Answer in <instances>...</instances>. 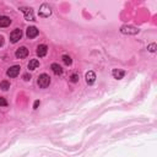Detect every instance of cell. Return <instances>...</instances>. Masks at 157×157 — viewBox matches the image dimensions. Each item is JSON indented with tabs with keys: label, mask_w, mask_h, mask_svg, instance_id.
<instances>
[{
	"label": "cell",
	"mask_w": 157,
	"mask_h": 157,
	"mask_svg": "<svg viewBox=\"0 0 157 157\" xmlns=\"http://www.w3.org/2000/svg\"><path fill=\"white\" fill-rule=\"evenodd\" d=\"M47 52H48V47L46 46V44H39L38 47H37V55L38 56H44L46 54H47Z\"/></svg>",
	"instance_id": "30bf717a"
},
{
	"label": "cell",
	"mask_w": 157,
	"mask_h": 157,
	"mask_svg": "<svg viewBox=\"0 0 157 157\" xmlns=\"http://www.w3.org/2000/svg\"><path fill=\"white\" fill-rule=\"evenodd\" d=\"M120 32L124 35H136L139 33V29L134 26H123L120 28Z\"/></svg>",
	"instance_id": "3957f363"
},
{
	"label": "cell",
	"mask_w": 157,
	"mask_h": 157,
	"mask_svg": "<svg viewBox=\"0 0 157 157\" xmlns=\"http://www.w3.org/2000/svg\"><path fill=\"white\" fill-rule=\"evenodd\" d=\"M21 37H22V31L20 28H16V29L12 31L11 35H10V41H11V43H16V42H19L21 39Z\"/></svg>",
	"instance_id": "277c9868"
},
{
	"label": "cell",
	"mask_w": 157,
	"mask_h": 157,
	"mask_svg": "<svg viewBox=\"0 0 157 157\" xmlns=\"http://www.w3.org/2000/svg\"><path fill=\"white\" fill-rule=\"evenodd\" d=\"M4 44V38H3V36H0V47H2Z\"/></svg>",
	"instance_id": "7402d4cb"
},
{
	"label": "cell",
	"mask_w": 157,
	"mask_h": 157,
	"mask_svg": "<svg viewBox=\"0 0 157 157\" xmlns=\"http://www.w3.org/2000/svg\"><path fill=\"white\" fill-rule=\"evenodd\" d=\"M38 33H39V31L35 27V26H31V27H28L27 28V31H26V36L31 39V38H35V37H37L38 36Z\"/></svg>",
	"instance_id": "8992f818"
},
{
	"label": "cell",
	"mask_w": 157,
	"mask_h": 157,
	"mask_svg": "<svg viewBox=\"0 0 157 157\" xmlns=\"http://www.w3.org/2000/svg\"><path fill=\"white\" fill-rule=\"evenodd\" d=\"M112 75L114 76V79H117V80H120V79H123V77H124V75H125V71H123V70H119V69H114V70L112 71Z\"/></svg>",
	"instance_id": "8fae6325"
},
{
	"label": "cell",
	"mask_w": 157,
	"mask_h": 157,
	"mask_svg": "<svg viewBox=\"0 0 157 157\" xmlns=\"http://www.w3.org/2000/svg\"><path fill=\"white\" fill-rule=\"evenodd\" d=\"M61 59H63V61H64L67 65H70L71 63H73V60H71V58H70L69 55H63V58H61Z\"/></svg>",
	"instance_id": "2e32d148"
},
{
	"label": "cell",
	"mask_w": 157,
	"mask_h": 157,
	"mask_svg": "<svg viewBox=\"0 0 157 157\" xmlns=\"http://www.w3.org/2000/svg\"><path fill=\"white\" fill-rule=\"evenodd\" d=\"M21 11L23 12L25 15V19L27 21H33L35 20V16H33V10L31 8H21Z\"/></svg>",
	"instance_id": "5b68a950"
},
{
	"label": "cell",
	"mask_w": 157,
	"mask_h": 157,
	"mask_svg": "<svg viewBox=\"0 0 157 157\" xmlns=\"http://www.w3.org/2000/svg\"><path fill=\"white\" fill-rule=\"evenodd\" d=\"M0 88H2L3 91H8L9 88H10V82L9 81H2V82H0Z\"/></svg>",
	"instance_id": "9a60e30c"
},
{
	"label": "cell",
	"mask_w": 157,
	"mask_h": 157,
	"mask_svg": "<svg viewBox=\"0 0 157 157\" xmlns=\"http://www.w3.org/2000/svg\"><path fill=\"white\" fill-rule=\"evenodd\" d=\"M15 55H16L17 59H23V58H26V56L28 55V49H27L26 47H21V48H19V49L16 50Z\"/></svg>",
	"instance_id": "52a82bcc"
},
{
	"label": "cell",
	"mask_w": 157,
	"mask_h": 157,
	"mask_svg": "<svg viewBox=\"0 0 157 157\" xmlns=\"http://www.w3.org/2000/svg\"><path fill=\"white\" fill-rule=\"evenodd\" d=\"M8 106V101L3 97H0V107H6Z\"/></svg>",
	"instance_id": "e0dca14e"
},
{
	"label": "cell",
	"mask_w": 157,
	"mask_h": 157,
	"mask_svg": "<svg viewBox=\"0 0 157 157\" xmlns=\"http://www.w3.org/2000/svg\"><path fill=\"white\" fill-rule=\"evenodd\" d=\"M10 23H11V20L8 16L0 17V27H8V26H10Z\"/></svg>",
	"instance_id": "7c38bea8"
},
{
	"label": "cell",
	"mask_w": 157,
	"mask_h": 157,
	"mask_svg": "<svg viewBox=\"0 0 157 157\" xmlns=\"http://www.w3.org/2000/svg\"><path fill=\"white\" fill-rule=\"evenodd\" d=\"M28 69L29 70H35V69H37L38 67H39V61L37 60V59H32V60H29V63H28Z\"/></svg>",
	"instance_id": "4fadbf2b"
},
{
	"label": "cell",
	"mask_w": 157,
	"mask_h": 157,
	"mask_svg": "<svg viewBox=\"0 0 157 157\" xmlns=\"http://www.w3.org/2000/svg\"><path fill=\"white\" fill-rule=\"evenodd\" d=\"M147 49L151 52V53H153V52H156V44L155 43H152V44H150L148 47H147Z\"/></svg>",
	"instance_id": "ac0fdd59"
},
{
	"label": "cell",
	"mask_w": 157,
	"mask_h": 157,
	"mask_svg": "<svg viewBox=\"0 0 157 157\" xmlns=\"http://www.w3.org/2000/svg\"><path fill=\"white\" fill-rule=\"evenodd\" d=\"M39 103H41L39 101H36V102H35V104H33V108H35V109H37V108H38V106H39Z\"/></svg>",
	"instance_id": "44dd1931"
},
{
	"label": "cell",
	"mask_w": 157,
	"mask_h": 157,
	"mask_svg": "<svg viewBox=\"0 0 157 157\" xmlns=\"http://www.w3.org/2000/svg\"><path fill=\"white\" fill-rule=\"evenodd\" d=\"M39 16L41 17H49L52 15V9L48 4H42L41 8H39V11H38Z\"/></svg>",
	"instance_id": "7a4b0ae2"
},
{
	"label": "cell",
	"mask_w": 157,
	"mask_h": 157,
	"mask_svg": "<svg viewBox=\"0 0 157 157\" xmlns=\"http://www.w3.org/2000/svg\"><path fill=\"white\" fill-rule=\"evenodd\" d=\"M77 80H79V75L77 74H73L71 75V81L73 82H77Z\"/></svg>",
	"instance_id": "d6986e66"
},
{
	"label": "cell",
	"mask_w": 157,
	"mask_h": 157,
	"mask_svg": "<svg viewBox=\"0 0 157 157\" xmlns=\"http://www.w3.org/2000/svg\"><path fill=\"white\" fill-rule=\"evenodd\" d=\"M20 69H21V68H20L19 65H14V67H11V68L8 70L6 74H8L9 77H16V76L20 74Z\"/></svg>",
	"instance_id": "ba28073f"
},
{
	"label": "cell",
	"mask_w": 157,
	"mask_h": 157,
	"mask_svg": "<svg viewBox=\"0 0 157 157\" xmlns=\"http://www.w3.org/2000/svg\"><path fill=\"white\" fill-rule=\"evenodd\" d=\"M23 80H25V81H28V80H31V75H28V74H25V75H23Z\"/></svg>",
	"instance_id": "ffe728a7"
},
{
	"label": "cell",
	"mask_w": 157,
	"mask_h": 157,
	"mask_svg": "<svg viewBox=\"0 0 157 157\" xmlns=\"http://www.w3.org/2000/svg\"><path fill=\"white\" fill-rule=\"evenodd\" d=\"M52 71L55 74V75H61L63 74V69H61V67L59 65V64H55V63H54V64H52Z\"/></svg>",
	"instance_id": "5bb4252c"
},
{
	"label": "cell",
	"mask_w": 157,
	"mask_h": 157,
	"mask_svg": "<svg viewBox=\"0 0 157 157\" xmlns=\"http://www.w3.org/2000/svg\"><path fill=\"white\" fill-rule=\"evenodd\" d=\"M85 79H86V82H87L88 85H92L93 82L96 81V74L93 73V71H88V73H86Z\"/></svg>",
	"instance_id": "9c48e42d"
},
{
	"label": "cell",
	"mask_w": 157,
	"mask_h": 157,
	"mask_svg": "<svg viewBox=\"0 0 157 157\" xmlns=\"http://www.w3.org/2000/svg\"><path fill=\"white\" fill-rule=\"evenodd\" d=\"M49 85H50V77H49V75H47V74L39 75V77H38V86L41 88H47Z\"/></svg>",
	"instance_id": "6da1fadb"
}]
</instances>
